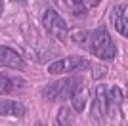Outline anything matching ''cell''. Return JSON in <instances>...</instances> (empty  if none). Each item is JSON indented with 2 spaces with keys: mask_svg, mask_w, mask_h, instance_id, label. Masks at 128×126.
Listing matches in <instances>:
<instances>
[{
  "mask_svg": "<svg viewBox=\"0 0 128 126\" xmlns=\"http://www.w3.org/2000/svg\"><path fill=\"white\" fill-rule=\"evenodd\" d=\"M90 52L100 59H113L117 54V48L111 40V34L107 32L105 27H98L92 32L90 38Z\"/></svg>",
  "mask_w": 128,
  "mask_h": 126,
  "instance_id": "cell-1",
  "label": "cell"
},
{
  "mask_svg": "<svg viewBox=\"0 0 128 126\" xmlns=\"http://www.w3.org/2000/svg\"><path fill=\"white\" fill-rule=\"evenodd\" d=\"M80 88V78L75 76V78H61V80H54L50 82L46 88L42 90V94L46 100L54 101L58 98H69Z\"/></svg>",
  "mask_w": 128,
  "mask_h": 126,
  "instance_id": "cell-2",
  "label": "cell"
},
{
  "mask_svg": "<svg viewBox=\"0 0 128 126\" xmlns=\"http://www.w3.org/2000/svg\"><path fill=\"white\" fill-rule=\"evenodd\" d=\"M90 65L88 59L80 58V56H69V58H63V59H58L48 65V73L50 74H67V73H73L76 69H86Z\"/></svg>",
  "mask_w": 128,
  "mask_h": 126,
  "instance_id": "cell-3",
  "label": "cell"
},
{
  "mask_svg": "<svg viewBox=\"0 0 128 126\" xmlns=\"http://www.w3.org/2000/svg\"><path fill=\"white\" fill-rule=\"evenodd\" d=\"M42 25L48 32H52L58 38H65L67 36V25H65L63 17H59L58 12L54 10H46L42 14Z\"/></svg>",
  "mask_w": 128,
  "mask_h": 126,
  "instance_id": "cell-4",
  "label": "cell"
},
{
  "mask_svg": "<svg viewBox=\"0 0 128 126\" xmlns=\"http://www.w3.org/2000/svg\"><path fill=\"white\" fill-rule=\"evenodd\" d=\"M107 113V88L103 84H100L96 88V96H94V101H92V116L100 120L103 118Z\"/></svg>",
  "mask_w": 128,
  "mask_h": 126,
  "instance_id": "cell-5",
  "label": "cell"
},
{
  "mask_svg": "<svg viewBox=\"0 0 128 126\" xmlns=\"http://www.w3.org/2000/svg\"><path fill=\"white\" fill-rule=\"evenodd\" d=\"M0 63H2L4 67L17 69V71H21V69L25 67L23 58L17 52H14L12 48H8V46H2V48H0Z\"/></svg>",
  "mask_w": 128,
  "mask_h": 126,
  "instance_id": "cell-6",
  "label": "cell"
},
{
  "mask_svg": "<svg viewBox=\"0 0 128 126\" xmlns=\"http://www.w3.org/2000/svg\"><path fill=\"white\" fill-rule=\"evenodd\" d=\"M122 100L124 96L120 92V88L113 86L107 94V113L113 116V118H118L120 116V105H122Z\"/></svg>",
  "mask_w": 128,
  "mask_h": 126,
  "instance_id": "cell-7",
  "label": "cell"
},
{
  "mask_svg": "<svg viewBox=\"0 0 128 126\" xmlns=\"http://www.w3.org/2000/svg\"><path fill=\"white\" fill-rule=\"evenodd\" d=\"M113 23L124 38H128V6H118L113 12Z\"/></svg>",
  "mask_w": 128,
  "mask_h": 126,
  "instance_id": "cell-8",
  "label": "cell"
},
{
  "mask_svg": "<svg viewBox=\"0 0 128 126\" xmlns=\"http://www.w3.org/2000/svg\"><path fill=\"white\" fill-rule=\"evenodd\" d=\"M0 113L2 115H8V116H23L25 115V107L21 103H17V101H12V100H2L0 103Z\"/></svg>",
  "mask_w": 128,
  "mask_h": 126,
  "instance_id": "cell-9",
  "label": "cell"
},
{
  "mask_svg": "<svg viewBox=\"0 0 128 126\" xmlns=\"http://www.w3.org/2000/svg\"><path fill=\"white\" fill-rule=\"evenodd\" d=\"M86 101H88V90L80 86L75 94L71 96V105H73V109H75L76 113H82L84 107H86Z\"/></svg>",
  "mask_w": 128,
  "mask_h": 126,
  "instance_id": "cell-10",
  "label": "cell"
},
{
  "mask_svg": "<svg viewBox=\"0 0 128 126\" xmlns=\"http://www.w3.org/2000/svg\"><path fill=\"white\" fill-rule=\"evenodd\" d=\"M56 126H73V115L67 107H61L56 116Z\"/></svg>",
  "mask_w": 128,
  "mask_h": 126,
  "instance_id": "cell-11",
  "label": "cell"
},
{
  "mask_svg": "<svg viewBox=\"0 0 128 126\" xmlns=\"http://www.w3.org/2000/svg\"><path fill=\"white\" fill-rule=\"evenodd\" d=\"M90 38H92V32H86V31H76L73 32L71 40L76 42V44H88L90 46Z\"/></svg>",
  "mask_w": 128,
  "mask_h": 126,
  "instance_id": "cell-12",
  "label": "cell"
},
{
  "mask_svg": "<svg viewBox=\"0 0 128 126\" xmlns=\"http://www.w3.org/2000/svg\"><path fill=\"white\" fill-rule=\"evenodd\" d=\"M0 90H2V94H10L12 92V80L8 76H0Z\"/></svg>",
  "mask_w": 128,
  "mask_h": 126,
  "instance_id": "cell-13",
  "label": "cell"
},
{
  "mask_svg": "<svg viewBox=\"0 0 128 126\" xmlns=\"http://www.w3.org/2000/svg\"><path fill=\"white\" fill-rule=\"evenodd\" d=\"M86 2H88V4H90V6H96L98 2H100V0H86Z\"/></svg>",
  "mask_w": 128,
  "mask_h": 126,
  "instance_id": "cell-14",
  "label": "cell"
},
{
  "mask_svg": "<svg viewBox=\"0 0 128 126\" xmlns=\"http://www.w3.org/2000/svg\"><path fill=\"white\" fill-rule=\"evenodd\" d=\"M73 2H75V4H80V2H82V0H73Z\"/></svg>",
  "mask_w": 128,
  "mask_h": 126,
  "instance_id": "cell-15",
  "label": "cell"
},
{
  "mask_svg": "<svg viewBox=\"0 0 128 126\" xmlns=\"http://www.w3.org/2000/svg\"><path fill=\"white\" fill-rule=\"evenodd\" d=\"M36 126H46V124H42V122H36Z\"/></svg>",
  "mask_w": 128,
  "mask_h": 126,
  "instance_id": "cell-16",
  "label": "cell"
}]
</instances>
